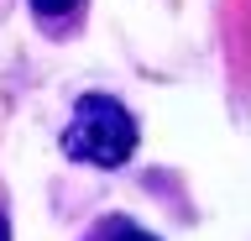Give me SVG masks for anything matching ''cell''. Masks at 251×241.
Instances as JSON below:
<instances>
[{
	"label": "cell",
	"mask_w": 251,
	"mask_h": 241,
	"mask_svg": "<svg viewBox=\"0 0 251 241\" xmlns=\"http://www.w3.org/2000/svg\"><path fill=\"white\" fill-rule=\"evenodd\" d=\"M110 241H157V236H152V231H141V225L115 220V225H110Z\"/></svg>",
	"instance_id": "obj_3"
},
{
	"label": "cell",
	"mask_w": 251,
	"mask_h": 241,
	"mask_svg": "<svg viewBox=\"0 0 251 241\" xmlns=\"http://www.w3.org/2000/svg\"><path fill=\"white\" fill-rule=\"evenodd\" d=\"M0 241H11V225H5V215H0Z\"/></svg>",
	"instance_id": "obj_4"
},
{
	"label": "cell",
	"mask_w": 251,
	"mask_h": 241,
	"mask_svg": "<svg viewBox=\"0 0 251 241\" xmlns=\"http://www.w3.org/2000/svg\"><path fill=\"white\" fill-rule=\"evenodd\" d=\"M78 0H31V11H37V16H47V21H58V16H68V11H74Z\"/></svg>",
	"instance_id": "obj_2"
},
{
	"label": "cell",
	"mask_w": 251,
	"mask_h": 241,
	"mask_svg": "<svg viewBox=\"0 0 251 241\" xmlns=\"http://www.w3.org/2000/svg\"><path fill=\"white\" fill-rule=\"evenodd\" d=\"M63 152L94 168H121L136 152V121L126 115L121 100L110 95H84L74 105V121L63 131Z\"/></svg>",
	"instance_id": "obj_1"
}]
</instances>
